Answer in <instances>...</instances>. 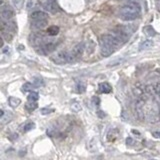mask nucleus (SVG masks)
Returning a JSON list of instances; mask_svg holds the SVG:
<instances>
[{"label":"nucleus","instance_id":"393cba45","mask_svg":"<svg viewBox=\"0 0 160 160\" xmlns=\"http://www.w3.org/2000/svg\"><path fill=\"white\" fill-rule=\"evenodd\" d=\"M77 91L79 92V93H83L84 91H85V85L82 83H80L77 85Z\"/></svg>","mask_w":160,"mask_h":160},{"label":"nucleus","instance_id":"bb28decb","mask_svg":"<svg viewBox=\"0 0 160 160\" xmlns=\"http://www.w3.org/2000/svg\"><path fill=\"white\" fill-rule=\"evenodd\" d=\"M92 101H93V103L95 104V105H98L99 102H100V99L98 97H93L92 98Z\"/></svg>","mask_w":160,"mask_h":160},{"label":"nucleus","instance_id":"f03ea898","mask_svg":"<svg viewBox=\"0 0 160 160\" xmlns=\"http://www.w3.org/2000/svg\"><path fill=\"white\" fill-rule=\"evenodd\" d=\"M99 43H100V48H112V49L115 50L119 45L122 44L114 35H110V34L102 35L99 39Z\"/></svg>","mask_w":160,"mask_h":160},{"label":"nucleus","instance_id":"2eb2a0df","mask_svg":"<svg viewBox=\"0 0 160 160\" xmlns=\"http://www.w3.org/2000/svg\"><path fill=\"white\" fill-rule=\"evenodd\" d=\"M58 32H59V27L56 26V25H52L50 27H48V29H47V34L50 35V36L57 35Z\"/></svg>","mask_w":160,"mask_h":160},{"label":"nucleus","instance_id":"f3484780","mask_svg":"<svg viewBox=\"0 0 160 160\" xmlns=\"http://www.w3.org/2000/svg\"><path fill=\"white\" fill-rule=\"evenodd\" d=\"M12 117H13V116H12V114L9 113V112H8V113H5L4 115H2L1 116V124H2V125H4L5 123L9 122L10 120L12 119Z\"/></svg>","mask_w":160,"mask_h":160},{"label":"nucleus","instance_id":"1a4fd4ad","mask_svg":"<svg viewBox=\"0 0 160 160\" xmlns=\"http://www.w3.org/2000/svg\"><path fill=\"white\" fill-rule=\"evenodd\" d=\"M43 8L45 9L46 11L50 12V13L52 14H55L56 12H58L59 8H58V5L55 3V1H50L48 2L47 4H45V5L43 6Z\"/></svg>","mask_w":160,"mask_h":160},{"label":"nucleus","instance_id":"f257e3e1","mask_svg":"<svg viewBox=\"0 0 160 160\" xmlns=\"http://www.w3.org/2000/svg\"><path fill=\"white\" fill-rule=\"evenodd\" d=\"M140 12H141V7L139 3L132 1L127 3L120 9L119 17L124 21H132L139 17Z\"/></svg>","mask_w":160,"mask_h":160},{"label":"nucleus","instance_id":"412c9836","mask_svg":"<svg viewBox=\"0 0 160 160\" xmlns=\"http://www.w3.org/2000/svg\"><path fill=\"white\" fill-rule=\"evenodd\" d=\"M35 127V124L33 122H27L25 125L23 126L22 128V131L23 132H27V131H29L31 129H33V128Z\"/></svg>","mask_w":160,"mask_h":160},{"label":"nucleus","instance_id":"a878e982","mask_svg":"<svg viewBox=\"0 0 160 160\" xmlns=\"http://www.w3.org/2000/svg\"><path fill=\"white\" fill-rule=\"evenodd\" d=\"M2 52H3V53H5V54H8L10 52V48L8 47V46H6V47L3 46L2 47Z\"/></svg>","mask_w":160,"mask_h":160},{"label":"nucleus","instance_id":"0eeeda50","mask_svg":"<svg viewBox=\"0 0 160 160\" xmlns=\"http://www.w3.org/2000/svg\"><path fill=\"white\" fill-rule=\"evenodd\" d=\"M14 15V12H13V9L8 6V5H5L3 2L1 4V19L2 20H10L12 17H13Z\"/></svg>","mask_w":160,"mask_h":160},{"label":"nucleus","instance_id":"b1692460","mask_svg":"<svg viewBox=\"0 0 160 160\" xmlns=\"http://www.w3.org/2000/svg\"><path fill=\"white\" fill-rule=\"evenodd\" d=\"M54 110L53 109H48V108H42L41 110H40V112H41V114L43 115H46V114H49V113H52Z\"/></svg>","mask_w":160,"mask_h":160},{"label":"nucleus","instance_id":"aec40b11","mask_svg":"<svg viewBox=\"0 0 160 160\" xmlns=\"http://www.w3.org/2000/svg\"><path fill=\"white\" fill-rule=\"evenodd\" d=\"M71 110L73 111V112H79L80 110L82 109V107L81 105H80V103L78 102H73V103H71Z\"/></svg>","mask_w":160,"mask_h":160},{"label":"nucleus","instance_id":"423d86ee","mask_svg":"<svg viewBox=\"0 0 160 160\" xmlns=\"http://www.w3.org/2000/svg\"><path fill=\"white\" fill-rule=\"evenodd\" d=\"M135 111L136 116L140 121H144L145 119V111H144V100L143 99H137L135 104Z\"/></svg>","mask_w":160,"mask_h":160},{"label":"nucleus","instance_id":"6e6552de","mask_svg":"<svg viewBox=\"0 0 160 160\" xmlns=\"http://www.w3.org/2000/svg\"><path fill=\"white\" fill-rule=\"evenodd\" d=\"M48 23L47 19H41V20H31V28L34 29H42L46 27Z\"/></svg>","mask_w":160,"mask_h":160},{"label":"nucleus","instance_id":"39448f33","mask_svg":"<svg viewBox=\"0 0 160 160\" xmlns=\"http://www.w3.org/2000/svg\"><path fill=\"white\" fill-rule=\"evenodd\" d=\"M52 61L58 65H63L66 62H68V52L65 50H60L51 57Z\"/></svg>","mask_w":160,"mask_h":160},{"label":"nucleus","instance_id":"a211bd4d","mask_svg":"<svg viewBox=\"0 0 160 160\" xmlns=\"http://www.w3.org/2000/svg\"><path fill=\"white\" fill-rule=\"evenodd\" d=\"M38 98H39V94L37 92L32 91L31 93L28 95V101H30V102H37Z\"/></svg>","mask_w":160,"mask_h":160},{"label":"nucleus","instance_id":"dca6fc26","mask_svg":"<svg viewBox=\"0 0 160 160\" xmlns=\"http://www.w3.org/2000/svg\"><path fill=\"white\" fill-rule=\"evenodd\" d=\"M100 49H101V54L104 57H108L115 52V49H112V48H100Z\"/></svg>","mask_w":160,"mask_h":160},{"label":"nucleus","instance_id":"f8f14e48","mask_svg":"<svg viewBox=\"0 0 160 160\" xmlns=\"http://www.w3.org/2000/svg\"><path fill=\"white\" fill-rule=\"evenodd\" d=\"M143 32H144V34L147 36V37H153V36L156 35V32L154 30V28L152 26H150V25L144 27L143 28Z\"/></svg>","mask_w":160,"mask_h":160},{"label":"nucleus","instance_id":"7ed1b4c3","mask_svg":"<svg viewBox=\"0 0 160 160\" xmlns=\"http://www.w3.org/2000/svg\"><path fill=\"white\" fill-rule=\"evenodd\" d=\"M84 51V44L83 43H78L72 51L68 52V62H75L78 59L81 58Z\"/></svg>","mask_w":160,"mask_h":160},{"label":"nucleus","instance_id":"4be33fe9","mask_svg":"<svg viewBox=\"0 0 160 160\" xmlns=\"http://www.w3.org/2000/svg\"><path fill=\"white\" fill-rule=\"evenodd\" d=\"M33 85H34V84H32V83H30V82H26V83H24L23 85H22V91H23V92L31 91V90H32V88H33Z\"/></svg>","mask_w":160,"mask_h":160},{"label":"nucleus","instance_id":"c756f323","mask_svg":"<svg viewBox=\"0 0 160 160\" xmlns=\"http://www.w3.org/2000/svg\"><path fill=\"white\" fill-rule=\"evenodd\" d=\"M152 135L154 136V137H157V138H160V132H153Z\"/></svg>","mask_w":160,"mask_h":160},{"label":"nucleus","instance_id":"6ab92c4d","mask_svg":"<svg viewBox=\"0 0 160 160\" xmlns=\"http://www.w3.org/2000/svg\"><path fill=\"white\" fill-rule=\"evenodd\" d=\"M25 108L28 111L32 112L33 110H35L36 108H37V102H30V101H28L25 104Z\"/></svg>","mask_w":160,"mask_h":160},{"label":"nucleus","instance_id":"9d476101","mask_svg":"<svg viewBox=\"0 0 160 160\" xmlns=\"http://www.w3.org/2000/svg\"><path fill=\"white\" fill-rule=\"evenodd\" d=\"M48 19V15L43 11H35L31 14V20H41Z\"/></svg>","mask_w":160,"mask_h":160},{"label":"nucleus","instance_id":"4468645a","mask_svg":"<svg viewBox=\"0 0 160 160\" xmlns=\"http://www.w3.org/2000/svg\"><path fill=\"white\" fill-rule=\"evenodd\" d=\"M8 102H9V105L13 108H16L20 103H21V100L17 97H13V96H10L9 99H8Z\"/></svg>","mask_w":160,"mask_h":160},{"label":"nucleus","instance_id":"c85d7f7f","mask_svg":"<svg viewBox=\"0 0 160 160\" xmlns=\"http://www.w3.org/2000/svg\"><path fill=\"white\" fill-rule=\"evenodd\" d=\"M126 143H127V144H129V145H131V144L133 143V139L130 138V137H129V138H127V139H126Z\"/></svg>","mask_w":160,"mask_h":160},{"label":"nucleus","instance_id":"cd10ccee","mask_svg":"<svg viewBox=\"0 0 160 160\" xmlns=\"http://www.w3.org/2000/svg\"><path fill=\"white\" fill-rule=\"evenodd\" d=\"M33 5V0H28V2H27V5H26V7H27V9H30L31 8V6Z\"/></svg>","mask_w":160,"mask_h":160},{"label":"nucleus","instance_id":"ddd939ff","mask_svg":"<svg viewBox=\"0 0 160 160\" xmlns=\"http://www.w3.org/2000/svg\"><path fill=\"white\" fill-rule=\"evenodd\" d=\"M153 46V41L152 40H144V41L139 45V50L142 51V50H146V49H149Z\"/></svg>","mask_w":160,"mask_h":160},{"label":"nucleus","instance_id":"20e7f679","mask_svg":"<svg viewBox=\"0 0 160 160\" xmlns=\"http://www.w3.org/2000/svg\"><path fill=\"white\" fill-rule=\"evenodd\" d=\"M113 35L123 44L129 38V31H128L127 27H117L113 31Z\"/></svg>","mask_w":160,"mask_h":160},{"label":"nucleus","instance_id":"9b49d317","mask_svg":"<svg viewBox=\"0 0 160 160\" xmlns=\"http://www.w3.org/2000/svg\"><path fill=\"white\" fill-rule=\"evenodd\" d=\"M98 90H99L100 93H109V92H111L112 88H111V86H110L109 83L103 82V83H100V84H99Z\"/></svg>","mask_w":160,"mask_h":160},{"label":"nucleus","instance_id":"5701e85b","mask_svg":"<svg viewBox=\"0 0 160 160\" xmlns=\"http://www.w3.org/2000/svg\"><path fill=\"white\" fill-rule=\"evenodd\" d=\"M33 84H34V86H36V87H40V86H43L44 85V82H43L42 78L34 77L33 78Z\"/></svg>","mask_w":160,"mask_h":160}]
</instances>
